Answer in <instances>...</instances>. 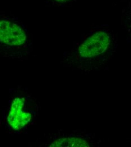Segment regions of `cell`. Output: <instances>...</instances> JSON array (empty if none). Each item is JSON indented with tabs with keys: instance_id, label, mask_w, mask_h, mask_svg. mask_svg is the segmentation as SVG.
Here are the masks:
<instances>
[{
	"instance_id": "obj_1",
	"label": "cell",
	"mask_w": 131,
	"mask_h": 147,
	"mask_svg": "<svg viewBox=\"0 0 131 147\" xmlns=\"http://www.w3.org/2000/svg\"><path fill=\"white\" fill-rule=\"evenodd\" d=\"M28 48L27 31L19 19L0 10V53L19 55Z\"/></svg>"
},
{
	"instance_id": "obj_2",
	"label": "cell",
	"mask_w": 131,
	"mask_h": 147,
	"mask_svg": "<svg viewBox=\"0 0 131 147\" xmlns=\"http://www.w3.org/2000/svg\"><path fill=\"white\" fill-rule=\"evenodd\" d=\"M112 45V37L106 30L95 31L78 47L77 54L83 59H92L106 53Z\"/></svg>"
},
{
	"instance_id": "obj_3",
	"label": "cell",
	"mask_w": 131,
	"mask_h": 147,
	"mask_svg": "<svg viewBox=\"0 0 131 147\" xmlns=\"http://www.w3.org/2000/svg\"><path fill=\"white\" fill-rule=\"evenodd\" d=\"M26 99L16 97L13 100L7 116V123L15 131L24 128L31 121L32 114L26 110Z\"/></svg>"
},
{
	"instance_id": "obj_4",
	"label": "cell",
	"mask_w": 131,
	"mask_h": 147,
	"mask_svg": "<svg viewBox=\"0 0 131 147\" xmlns=\"http://www.w3.org/2000/svg\"><path fill=\"white\" fill-rule=\"evenodd\" d=\"M50 147H89V144L86 141L80 138H64L54 141Z\"/></svg>"
},
{
	"instance_id": "obj_5",
	"label": "cell",
	"mask_w": 131,
	"mask_h": 147,
	"mask_svg": "<svg viewBox=\"0 0 131 147\" xmlns=\"http://www.w3.org/2000/svg\"><path fill=\"white\" fill-rule=\"evenodd\" d=\"M46 3L54 5V6H58L60 7H64L66 6H68L69 5L73 4L77 0H43Z\"/></svg>"
}]
</instances>
